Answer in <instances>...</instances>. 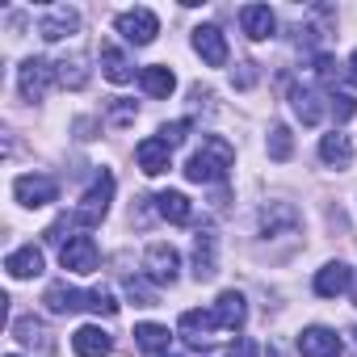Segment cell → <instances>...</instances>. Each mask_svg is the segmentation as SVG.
Masks as SVG:
<instances>
[{"label":"cell","mask_w":357,"mask_h":357,"mask_svg":"<svg viewBox=\"0 0 357 357\" xmlns=\"http://www.w3.org/2000/svg\"><path fill=\"white\" fill-rule=\"evenodd\" d=\"M55 76H59V84H68V89H84V84H89V68H84V55L59 59V63H55Z\"/></svg>","instance_id":"83f0119b"},{"label":"cell","mask_w":357,"mask_h":357,"mask_svg":"<svg viewBox=\"0 0 357 357\" xmlns=\"http://www.w3.org/2000/svg\"><path fill=\"white\" fill-rule=\"evenodd\" d=\"M215 273H219V240H215V231L206 227V231L194 236V278H198V282H211Z\"/></svg>","instance_id":"9c48e42d"},{"label":"cell","mask_w":357,"mask_h":357,"mask_svg":"<svg viewBox=\"0 0 357 357\" xmlns=\"http://www.w3.org/2000/svg\"><path fill=\"white\" fill-rule=\"evenodd\" d=\"M135 101H126V97H114V105H109V122L114 126H126V122H135Z\"/></svg>","instance_id":"836d02e7"},{"label":"cell","mask_w":357,"mask_h":357,"mask_svg":"<svg viewBox=\"0 0 357 357\" xmlns=\"http://www.w3.org/2000/svg\"><path fill=\"white\" fill-rule=\"evenodd\" d=\"M5 269H9V278H38L43 273V252L34 248V244H26V248H17V252H9V261H5Z\"/></svg>","instance_id":"cb8c5ba5"},{"label":"cell","mask_w":357,"mask_h":357,"mask_svg":"<svg viewBox=\"0 0 357 357\" xmlns=\"http://www.w3.org/2000/svg\"><path fill=\"white\" fill-rule=\"evenodd\" d=\"M118 34L135 47H147L155 34H160V17L151 9H130V13H118Z\"/></svg>","instance_id":"8992f818"},{"label":"cell","mask_w":357,"mask_h":357,"mask_svg":"<svg viewBox=\"0 0 357 357\" xmlns=\"http://www.w3.org/2000/svg\"><path fill=\"white\" fill-rule=\"evenodd\" d=\"M101 72H105V80H114V84L135 80V63H130L114 43H105V47H101Z\"/></svg>","instance_id":"7402d4cb"},{"label":"cell","mask_w":357,"mask_h":357,"mask_svg":"<svg viewBox=\"0 0 357 357\" xmlns=\"http://www.w3.org/2000/svg\"><path fill=\"white\" fill-rule=\"evenodd\" d=\"M160 357H181V353H160Z\"/></svg>","instance_id":"74e56055"},{"label":"cell","mask_w":357,"mask_h":357,"mask_svg":"<svg viewBox=\"0 0 357 357\" xmlns=\"http://www.w3.org/2000/svg\"><path fill=\"white\" fill-rule=\"evenodd\" d=\"M13 194H17V202H22V206L38 211V206H47V202H55V198H59V185H55V176L26 172V176H17V181H13Z\"/></svg>","instance_id":"277c9868"},{"label":"cell","mask_w":357,"mask_h":357,"mask_svg":"<svg viewBox=\"0 0 357 357\" xmlns=\"http://www.w3.org/2000/svg\"><path fill=\"white\" fill-rule=\"evenodd\" d=\"M126 298H130L135 307H155V290H147L139 278H126Z\"/></svg>","instance_id":"1f68e13d"},{"label":"cell","mask_w":357,"mask_h":357,"mask_svg":"<svg viewBox=\"0 0 357 357\" xmlns=\"http://www.w3.org/2000/svg\"><path fill=\"white\" fill-rule=\"evenodd\" d=\"M135 160H139V168H143L147 176H160V172H168V164H172V147L155 135V139H143V143L135 147Z\"/></svg>","instance_id":"5bb4252c"},{"label":"cell","mask_w":357,"mask_h":357,"mask_svg":"<svg viewBox=\"0 0 357 357\" xmlns=\"http://www.w3.org/2000/svg\"><path fill=\"white\" fill-rule=\"evenodd\" d=\"M59 265L68 273H93L97 269V244H93V236H68V244L59 248Z\"/></svg>","instance_id":"52a82bcc"},{"label":"cell","mask_w":357,"mask_h":357,"mask_svg":"<svg viewBox=\"0 0 357 357\" xmlns=\"http://www.w3.org/2000/svg\"><path fill=\"white\" fill-rule=\"evenodd\" d=\"M109 198H114V176H109V172H101L97 181H93V190L80 198V206L72 211V223H80V227L101 223V219H105V211H109Z\"/></svg>","instance_id":"7a4b0ae2"},{"label":"cell","mask_w":357,"mask_h":357,"mask_svg":"<svg viewBox=\"0 0 357 357\" xmlns=\"http://www.w3.org/2000/svg\"><path fill=\"white\" fill-rule=\"evenodd\" d=\"M89 311H97V315H118V298H114V290H109V286L89 290Z\"/></svg>","instance_id":"f546056e"},{"label":"cell","mask_w":357,"mask_h":357,"mask_svg":"<svg viewBox=\"0 0 357 357\" xmlns=\"http://www.w3.org/2000/svg\"><path fill=\"white\" fill-rule=\"evenodd\" d=\"M168 340H172V336H168L164 324H139V328H135V344H139L143 353H155V357H160V353H168Z\"/></svg>","instance_id":"4316f807"},{"label":"cell","mask_w":357,"mask_h":357,"mask_svg":"<svg viewBox=\"0 0 357 357\" xmlns=\"http://www.w3.org/2000/svg\"><path fill=\"white\" fill-rule=\"evenodd\" d=\"M349 80H353V84H357V51H353V55H349Z\"/></svg>","instance_id":"8d00e7d4"},{"label":"cell","mask_w":357,"mask_h":357,"mask_svg":"<svg viewBox=\"0 0 357 357\" xmlns=\"http://www.w3.org/2000/svg\"><path fill=\"white\" fill-rule=\"evenodd\" d=\"M324 101H328V97H324L319 89H311V84H298V89L290 93V105H294V114L303 118V126H315V122L324 118V109H328Z\"/></svg>","instance_id":"e0dca14e"},{"label":"cell","mask_w":357,"mask_h":357,"mask_svg":"<svg viewBox=\"0 0 357 357\" xmlns=\"http://www.w3.org/2000/svg\"><path fill=\"white\" fill-rule=\"evenodd\" d=\"M176 328H181V336H185L194 349H202V344H211V340H215L211 332L219 328V319H215V311H185Z\"/></svg>","instance_id":"9a60e30c"},{"label":"cell","mask_w":357,"mask_h":357,"mask_svg":"<svg viewBox=\"0 0 357 357\" xmlns=\"http://www.w3.org/2000/svg\"><path fill=\"white\" fill-rule=\"evenodd\" d=\"M9 357H17V353H9Z\"/></svg>","instance_id":"ab89813d"},{"label":"cell","mask_w":357,"mask_h":357,"mask_svg":"<svg viewBox=\"0 0 357 357\" xmlns=\"http://www.w3.org/2000/svg\"><path fill=\"white\" fill-rule=\"evenodd\" d=\"M215 319H219V328H227V332L244 328V319H248L244 294H240V290H223V294H219V303H215Z\"/></svg>","instance_id":"d6986e66"},{"label":"cell","mask_w":357,"mask_h":357,"mask_svg":"<svg viewBox=\"0 0 357 357\" xmlns=\"http://www.w3.org/2000/svg\"><path fill=\"white\" fill-rule=\"evenodd\" d=\"M269 155H273V160H290V155H294V135H290L286 126H273V130H269Z\"/></svg>","instance_id":"f1b7e54d"},{"label":"cell","mask_w":357,"mask_h":357,"mask_svg":"<svg viewBox=\"0 0 357 357\" xmlns=\"http://www.w3.org/2000/svg\"><path fill=\"white\" fill-rule=\"evenodd\" d=\"M261 227H265V236H278V227H298V211L290 206V202H269L265 206V215H261Z\"/></svg>","instance_id":"484cf974"},{"label":"cell","mask_w":357,"mask_h":357,"mask_svg":"<svg viewBox=\"0 0 357 357\" xmlns=\"http://www.w3.org/2000/svg\"><path fill=\"white\" fill-rule=\"evenodd\" d=\"M139 84H143V93H147V97H168V93L176 89V76H172V68L151 63V68H143V72H139Z\"/></svg>","instance_id":"d4e9b609"},{"label":"cell","mask_w":357,"mask_h":357,"mask_svg":"<svg viewBox=\"0 0 357 357\" xmlns=\"http://www.w3.org/2000/svg\"><path fill=\"white\" fill-rule=\"evenodd\" d=\"M227 357H261V349H257V340L252 336H240L236 344H231V353Z\"/></svg>","instance_id":"e575fe53"},{"label":"cell","mask_w":357,"mask_h":357,"mask_svg":"<svg viewBox=\"0 0 357 357\" xmlns=\"http://www.w3.org/2000/svg\"><path fill=\"white\" fill-rule=\"evenodd\" d=\"M76 30H80V13L68 9V5L51 9V13L43 17V26H38V34H43L47 43H59V38H68V34H76Z\"/></svg>","instance_id":"2e32d148"},{"label":"cell","mask_w":357,"mask_h":357,"mask_svg":"<svg viewBox=\"0 0 357 357\" xmlns=\"http://www.w3.org/2000/svg\"><path fill=\"white\" fill-rule=\"evenodd\" d=\"M298 353L303 357H340V336L324 324H311L298 332Z\"/></svg>","instance_id":"ba28073f"},{"label":"cell","mask_w":357,"mask_h":357,"mask_svg":"<svg viewBox=\"0 0 357 357\" xmlns=\"http://www.w3.org/2000/svg\"><path fill=\"white\" fill-rule=\"evenodd\" d=\"M13 336L22 340V344H30V349H38L43 357H51L55 353V340H51V328L38 319V315H17L13 319Z\"/></svg>","instance_id":"30bf717a"},{"label":"cell","mask_w":357,"mask_h":357,"mask_svg":"<svg viewBox=\"0 0 357 357\" xmlns=\"http://www.w3.org/2000/svg\"><path fill=\"white\" fill-rule=\"evenodd\" d=\"M319 155H324V164L349 168V164H353V139H349V135H340V130H332V135H324V139H319Z\"/></svg>","instance_id":"603a6c76"},{"label":"cell","mask_w":357,"mask_h":357,"mask_svg":"<svg viewBox=\"0 0 357 357\" xmlns=\"http://www.w3.org/2000/svg\"><path fill=\"white\" fill-rule=\"evenodd\" d=\"M231 164H236L231 143L219 139V135H211V139H202V147L190 155L185 176H190V181H198V185H211V181H223V176L231 172Z\"/></svg>","instance_id":"6da1fadb"},{"label":"cell","mask_w":357,"mask_h":357,"mask_svg":"<svg viewBox=\"0 0 357 357\" xmlns=\"http://www.w3.org/2000/svg\"><path fill=\"white\" fill-rule=\"evenodd\" d=\"M43 303H47L51 315H76L80 307H89V294H80V290L68 286V282H51L47 294H43Z\"/></svg>","instance_id":"7c38bea8"},{"label":"cell","mask_w":357,"mask_h":357,"mask_svg":"<svg viewBox=\"0 0 357 357\" xmlns=\"http://www.w3.org/2000/svg\"><path fill=\"white\" fill-rule=\"evenodd\" d=\"M349 282H353V269H349L344 261H328V265L315 273V294L336 298V294H344V290H349Z\"/></svg>","instance_id":"ac0fdd59"},{"label":"cell","mask_w":357,"mask_h":357,"mask_svg":"<svg viewBox=\"0 0 357 357\" xmlns=\"http://www.w3.org/2000/svg\"><path fill=\"white\" fill-rule=\"evenodd\" d=\"M190 126H194L190 118H176V122H168V126H160V139H164L168 147H176V143H181V139L190 135Z\"/></svg>","instance_id":"d6a6232c"},{"label":"cell","mask_w":357,"mask_h":357,"mask_svg":"<svg viewBox=\"0 0 357 357\" xmlns=\"http://www.w3.org/2000/svg\"><path fill=\"white\" fill-rule=\"evenodd\" d=\"M231 80H236V89H252L257 84V63H240V72Z\"/></svg>","instance_id":"d590c367"},{"label":"cell","mask_w":357,"mask_h":357,"mask_svg":"<svg viewBox=\"0 0 357 357\" xmlns=\"http://www.w3.org/2000/svg\"><path fill=\"white\" fill-rule=\"evenodd\" d=\"M72 349H76L80 357H109L114 340H109V336H105L101 328L84 324V328H76V336H72Z\"/></svg>","instance_id":"ffe728a7"},{"label":"cell","mask_w":357,"mask_h":357,"mask_svg":"<svg viewBox=\"0 0 357 357\" xmlns=\"http://www.w3.org/2000/svg\"><path fill=\"white\" fill-rule=\"evenodd\" d=\"M240 26H244V34H248L252 43H265V38H273L278 17H273L269 5H244V9H240Z\"/></svg>","instance_id":"4fadbf2b"},{"label":"cell","mask_w":357,"mask_h":357,"mask_svg":"<svg viewBox=\"0 0 357 357\" xmlns=\"http://www.w3.org/2000/svg\"><path fill=\"white\" fill-rule=\"evenodd\" d=\"M176 269H181V257H176L172 244H151V248H147L143 273H147L155 286H172V282H176Z\"/></svg>","instance_id":"5b68a950"},{"label":"cell","mask_w":357,"mask_h":357,"mask_svg":"<svg viewBox=\"0 0 357 357\" xmlns=\"http://www.w3.org/2000/svg\"><path fill=\"white\" fill-rule=\"evenodd\" d=\"M151 202H155L160 219H168V223H190V219H194L190 198H185V194H176V190H164V194H155Z\"/></svg>","instance_id":"44dd1931"},{"label":"cell","mask_w":357,"mask_h":357,"mask_svg":"<svg viewBox=\"0 0 357 357\" xmlns=\"http://www.w3.org/2000/svg\"><path fill=\"white\" fill-rule=\"evenodd\" d=\"M328 114H332L336 122H349V118L357 114V101H353L349 93H332V97H328Z\"/></svg>","instance_id":"4dcf8cb0"},{"label":"cell","mask_w":357,"mask_h":357,"mask_svg":"<svg viewBox=\"0 0 357 357\" xmlns=\"http://www.w3.org/2000/svg\"><path fill=\"white\" fill-rule=\"evenodd\" d=\"M353 336H357V328H353Z\"/></svg>","instance_id":"f35d334b"},{"label":"cell","mask_w":357,"mask_h":357,"mask_svg":"<svg viewBox=\"0 0 357 357\" xmlns=\"http://www.w3.org/2000/svg\"><path fill=\"white\" fill-rule=\"evenodd\" d=\"M194 51L202 55V63L223 68L227 63V38H223V30L219 26H198L194 30Z\"/></svg>","instance_id":"8fae6325"},{"label":"cell","mask_w":357,"mask_h":357,"mask_svg":"<svg viewBox=\"0 0 357 357\" xmlns=\"http://www.w3.org/2000/svg\"><path fill=\"white\" fill-rule=\"evenodd\" d=\"M55 80H59V76H55V63H51V59H26L22 72H17V84H22V97H26V101H43Z\"/></svg>","instance_id":"3957f363"}]
</instances>
